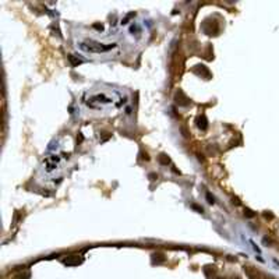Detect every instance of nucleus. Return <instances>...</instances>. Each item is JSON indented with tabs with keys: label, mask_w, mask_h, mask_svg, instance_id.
Here are the masks:
<instances>
[{
	"label": "nucleus",
	"mask_w": 279,
	"mask_h": 279,
	"mask_svg": "<svg viewBox=\"0 0 279 279\" xmlns=\"http://www.w3.org/2000/svg\"><path fill=\"white\" fill-rule=\"evenodd\" d=\"M197 127H198L200 130H202V131L208 128V120H207L205 115H200L198 117H197Z\"/></svg>",
	"instance_id": "obj_7"
},
{
	"label": "nucleus",
	"mask_w": 279,
	"mask_h": 279,
	"mask_svg": "<svg viewBox=\"0 0 279 279\" xmlns=\"http://www.w3.org/2000/svg\"><path fill=\"white\" fill-rule=\"evenodd\" d=\"M94 27H95V28H97V29H101V31H102V29H103V27H102V25H99V24H95Z\"/></svg>",
	"instance_id": "obj_20"
},
{
	"label": "nucleus",
	"mask_w": 279,
	"mask_h": 279,
	"mask_svg": "<svg viewBox=\"0 0 279 279\" xmlns=\"http://www.w3.org/2000/svg\"><path fill=\"white\" fill-rule=\"evenodd\" d=\"M207 200H208V202H209V204H214V202H215V201H214V197H212L209 193H207Z\"/></svg>",
	"instance_id": "obj_15"
},
{
	"label": "nucleus",
	"mask_w": 279,
	"mask_h": 279,
	"mask_svg": "<svg viewBox=\"0 0 279 279\" xmlns=\"http://www.w3.org/2000/svg\"><path fill=\"white\" fill-rule=\"evenodd\" d=\"M138 31H140V28H138L137 25H133V27L130 28V32H138Z\"/></svg>",
	"instance_id": "obj_17"
},
{
	"label": "nucleus",
	"mask_w": 279,
	"mask_h": 279,
	"mask_svg": "<svg viewBox=\"0 0 279 279\" xmlns=\"http://www.w3.org/2000/svg\"><path fill=\"white\" fill-rule=\"evenodd\" d=\"M124 101H122L119 94L116 92H105V91H99V92H94V94H89L88 97L85 98V103L88 107L91 109H97V110H102V109H115V107H119L120 105Z\"/></svg>",
	"instance_id": "obj_1"
},
{
	"label": "nucleus",
	"mask_w": 279,
	"mask_h": 279,
	"mask_svg": "<svg viewBox=\"0 0 279 279\" xmlns=\"http://www.w3.org/2000/svg\"><path fill=\"white\" fill-rule=\"evenodd\" d=\"M232 202H233V204H236V205H240V201H239V198H233Z\"/></svg>",
	"instance_id": "obj_19"
},
{
	"label": "nucleus",
	"mask_w": 279,
	"mask_h": 279,
	"mask_svg": "<svg viewBox=\"0 0 279 279\" xmlns=\"http://www.w3.org/2000/svg\"><path fill=\"white\" fill-rule=\"evenodd\" d=\"M191 207H193L194 209H197V211H198V212H202V208H201V207H198V205H196V204H193V205H191Z\"/></svg>",
	"instance_id": "obj_18"
},
{
	"label": "nucleus",
	"mask_w": 279,
	"mask_h": 279,
	"mask_svg": "<svg viewBox=\"0 0 279 279\" xmlns=\"http://www.w3.org/2000/svg\"><path fill=\"white\" fill-rule=\"evenodd\" d=\"M175 102L179 105V106H188V105L191 103L190 98H188L182 89H179V91L175 94Z\"/></svg>",
	"instance_id": "obj_5"
},
{
	"label": "nucleus",
	"mask_w": 279,
	"mask_h": 279,
	"mask_svg": "<svg viewBox=\"0 0 279 279\" xmlns=\"http://www.w3.org/2000/svg\"><path fill=\"white\" fill-rule=\"evenodd\" d=\"M218 279H223V278H218Z\"/></svg>",
	"instance_id": "obj_22"
},
{
	"label": "nucleus",
	"mask_w": 279,
	"mask_h": 279,
	"mask_svg": "<svg viewBox=\"0 0 279 279\" xmlns=\"http://www.w3.org/2000/svg\"><path fill=\"white\" fill-rule=\"evenodd\" d=\"M193 73L194 74H197L198 77H201V78H205V80H209L211 78V71H209V68L207 67V66H204V64H197V66H194V68H193Z\"/></svg>",
	"instance_id": "obj_4"
},
{
	"label": "nucleus",
	"mask_w": 279,
	"mask_h": 279,
	"mask_svg": "<svg viewBox=\"0 0 279 279\" xmlns=\"http://www.w3.org/2000/svg\"><path fill=\"white\" fill-rule=\"evenodd\" d=\"M134 17H136V13H134V11H131V13H128L127 16H126L122 20V24H123V25H124V24H127L128 21H130L131 18H134Z\"/></svg>",
	"instance_id": "obj_12"
},
{
	"label": "nucleus",
	"mask_w": 279,
	"mask_h": 279,
	"mask_svg": "<svg viewBox=\"0 0 279 279\" xmlns=\"http://www.w3.org/2000/svg\"><path fill=\"white\" fill-rule=\"evenodd\" d=\"M165 256L163 254H152V264H161V262H165Z\"/></svg>",
	"instance_id": "obj_10"
},
{
	"label": "nucleus",
	"mask_w": 279,
	"mask_h": 279,
	"mask_svg": "<svg viewBox=\"0 0 279 279\" xmlns=\"http://www.w3.org/2000/svg\"><path fill=\"white\" fill-rule=\"evenodd\" d=\"M244 272H246V275L248 277V279H261L260 274L256 271V269L251 268V267H244Z\"/></svg>",
	"instance_id": "obj_8"
},
{
	"label": "nucleus",
	"mask_w": 279,
	"mask_h": 279,
	"mask_svg": "<svg viewBox=\"0 0 279 279\" xmlns=\"http://www.w3.org/2000/svg\"><path fill=\"white\" fill-rule=\"evenodd\" d=\"M81 262H82V257L80 256H71L68 258L63 260V264L67 267H76V265H80Z\"/></svg>",
	"instance_id": "obj_6"
},
{
	"label": "nucleus",
	"mask_w": 279,
	"mask_h": 279,
	"mask_svg": "<svg viewBox=\"0 0 279 279\" xmlns=\"http://www.w3.org/2000/svg\"><path fill=\"white\" fill-rule=\"evenodd\" d=\"M68 62L71 63V66H73V67H77L78 64L84 63V60L82 59H78L76 55H68Z\"/></svg>",
	"instance_id": "obj_9"
},
{
	"label": "nucleus",
	"mask_w": 279,
	"mask_h": 279,
	"mask_svg": "<svg viewBox=\"0 0 279 279\" xmlns=\"http://www.w3.org/2000/svg\"><path fill=\"white\" fill-rule=\"evenodd\" d=\"M158 162H159L161 165H165V166H167V165L170 163V159H169V157H167V155L161 154L159 157H158Z\"/></svg>",
	"instance_id": "obj_11"
},
{
	"label": "nucleus",
	"mask_w": 279,
	"mask_h": 279,
	"mask_svg": "<svg viewBox=\"0 0 279 279\" xmlns=\"http://www.w3.org/2000/svg\"><path fill=\"white\" fill-rule=\"evenodd\" d=\"M14 279H29V272H24V274L17 275Z\"/></svg>",
	"instance_id": "obj_14"
},
{
	"label": "nucleus",
	"mask_w": 279,
	"mask_h": 279,
	"mask_svg": "<svg viewBox=\"0 0 279 279\" xmlns=\"http://www.w3.org/2000/svg\"><path fill=\"white\" fill-rule=\"evenodd\" d=\"M244 217H247V218H254V217H256V212H254L253 209H250V208H246V209H244Z\"/></svg>",
	"instance_id": "obj_13"
},
{
	"label": "nucleus",
	"mask_w": 279,
	"mask_h": 279,
	"mask_svg": "<svg viewBox=\"0 0 279 279\" xmlns=\"http://www.w3.org/2000/svg\"><path fill=\"white\" fill-rule=\"evenodd\" d=\"M264 218H265V219H274V215H272L271 212H265V214H264Z\"/></svg>",
	"instance_id": "obj_16"
},
{
	"label": "nucleus",
	"mask_w": 279,
	"mask_h": 279,
	"mask_svg": "<svg viewBox=\"0 0 279 279\" xmlns=\"http://www.w3.org/2000/svg\"><path fill=\"white\" fill-rule=\"evenodd\" d=\"M149 179H151V180H155V179H158V176L152 173V175H149Z\"/></svg>",
	"instance_id": "obj_21"
},
{
	"label": "nucleus",
	"mask_w": 279,
	"mask_h": 279,
	"mask_svg": "<svg viewBox=\"0 0 279 279\" xmlns=\"http://www.w3.org/2000/svg\"><path fill=\"white\" fill-rule=\"evenodd\" d=\"M60 162H62V159H60V157H57V155H50V157H46L43 159V169L46 173H52L55 172V170L59 169L60 166Z\"/></svg>",
	"instance_id": "obj_3"
},
{
	"label": "nucleus",
	"mask_w": 279,
	"mask_h": 279,
	"mask_svg": "<svg viewBox=\"0 0 279 279\" xmlns=\"http://www.w3.org/2000/svg\"><path fill=\"white\" fill-rule=\"evenodd\" d=\"M116 46L117 43H99L97 41H85L80 43V49L88 53H106Z\"/></svg>",
	"instance_id": "obj_2"
}]
</instances>
